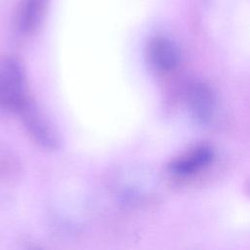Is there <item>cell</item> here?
<instances>
[{
    "instance_id": "3",
    "label": "cell",
    "mask_w": 250,
    "mask_h": 250,
    "mask_svg": "<svg viewBox=\"0 0 250 250\" xmlns=\"http://www.w3.org/2000/svg\"><path fill=\"white\" fill-rule=\"evenodd\" d=\"M212 159V149L206 146H199L176 158L170 164V171L174 175L188 177L204 169Z\"/></svg>"
},
{
    "instance_id": "5",
    "label": "cell",
    "mask_w": 250,
    "mask_h": 250,
    "mask_svg": "<svg viewBox=\"0 0 250 250\" xmlns=\"http://www.w3.org/2000/svg\"><path fill=\"white\" fill-rule=\"evenodd\" d=\"M29 133L44 145L52 146L55 143V136L47 121L40 115V112L28 102L20 112Z\"/></svg>"
},
{
    "instance_id": "4",
    "label": "cell",
    "mask_w": 250,
    "mask_h": 250,
    "mask_svg": "<svg viewBox=\"0 0 250 250\" xmlns=\"http://www.w3.org/2000/svg\"><path fill=\"white\" fill-rule=\"evenodd\" d=\"M187 100L191 112L203 122L212 118L215 110V96L211 88L202 82H194L189 85L187 92Z\"/></svg>"
},
{
    "instance_id": "6",
    "label": "cell",
    "mask_w": 250,
    "mask_h": 250,
    "mask_svg": "<svg viewBox=\"0 0 250 250\" xmlns=\"http://www.w3.org/2000/svg\"><path fill=\"white\" fill-rule=\"evenodd\" d=\"M44 0H22L16 15V24L21 32L33 31L41 21Z\"/></svg>"
},
{
    "instance_id": "1",
    "label": "cell",
    "mask_w": 250,
    "mask_h": 250,
    "mask_svg": "<svg viewBox=\"0 0 250 250\" xmlns=\"http://www.w3.org/2000/svg\"><path fill=\"white\" fill-rule=\"evenodd\" d=\"M27 103L21 66L11 57H0V111L20 113Z\"/></svg>"
},
{
    "instance_id": "2",
    "label": "cell",
    "mask_w": 250,
    "mask_h": 250,
    "mask_svg": "<svg viewBox=\"0 0 250 250\" xmlns=\"http://www.w3.org/2000/svg\"><path fill=\"white\" fill-rule=\"evenodd\" d=\"M146 57L151 66L162 72L175 69L180 62L178 47L170 39L163 36L153 37L148 42Z\"/></svg>"
}]
</instances>
